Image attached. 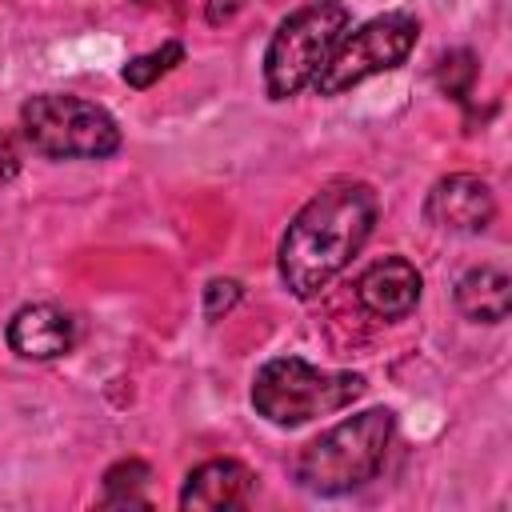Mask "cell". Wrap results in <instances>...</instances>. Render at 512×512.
<instances>
[{"label": "cell", "instance_id": "6da1fadb", "mask_svg": "<svg viewBox=\"0 0 512 512\" xmlns=\"http://www.w3.org/2000/svg\"><path fill=\"white\" fill-rule=\"evenodd\" d=\"M376 224V192L360 180L324 184L288 224L280 240V280L292 296L308 300L328 288L332 276L348 268V260L364 248Z\"/></svg>", "mask_w": 512, "mask_h": 512}, {"label": "cell", "instance_id": "8fae6325", "mask_svg": "<svg viewBox=\"0 0 512 512\" xmlns=\"http://www.w3.org/2000/svg\"><path fill=\"white\" fill-rule=\"evenodd\" d=\"M456 308L476 324H500L512 312V280L500 268H472L456 280Z\"/></svg>", "mask_w": 512, "mask_h": 512}, {"label": "cell", "instance_id": "9c48e42d", "mask_svg": "<svg viewBox=\"0 0 512 512\" xmlns=\"http://www.w3.org/2000/svg\"><path fill=\"white\" fill-rule=\"evenodd\" d=\"M356 300L376 320H404L420 300V272L404 256H384L360 272Z\"/></svg>", "mask_w": 512, "mask_h": 512}, {"label": "cell", "instance_id": "4fadbf2b", "mask_svg": "<svg viewBox=\"0 0 512 512\" xmlns=\"http://www.w3.org/2000/svg\"><path fill=\"white\" fill-rule=\"evenodd\" d=\"M148 464H140V460H120L116 468H108V476H104V500L108 504H144V496H140V488L148 484Z\"/></svg>", "mask_w": 512, "mask_h": 512}, {"label": "cell", "instance_id": "7a4b0ae2", "mask_svg": "<svg viewBox=\"0 0 512 512\" xmlns=\"http://www.w3.org/2000/svg\"><path fill=\"white\" fill-rule=\"evenodd\" d=\"M392 428H396L392 408H368V412L340 420L336 428H328L312 444H304V452L296 456V468H292L296 484L316 496H340V492L368 484L384 464Z\"/></svg>", "mask_w": 512, "mask_h": 512}, {"label": "cell", "instance_id": "7c38bea8", "mask_svg": "<svg viewBox=\"0 0 512 512\" xmlns=\"http://www.w3.org/2000/svg\"><path fill=\"white\" fill-rule=\"evenodd\" d=\"M184 60V44L180 40H164L160 48H152V52H144V56H132L128 64H124V84H132V88H152L164 72H172L176 64Z\"/></svg>", "mask_w": 512, "mask_h": 512}, {"label": "cell", "instance_id": "8992f818", "mask_svg": "<svg viewBox=\"0 0 512 512\" xmlns=\"http://www.w3.org/2000/svg\"><path fill=\"white\" fill-rule=\"evenodd\" d=\"M416 36H420V24L412 12H384L368 24H360L352 36H340L328 64L312 80V88L320 96H340V92L364 84L368 76L392 72L408 60V52L416 48Z\"/></svg>", "mask_w": 512, "mask_h": 512}, {"label": "cell", "instance_id": "277c9868", "mask_svg": "<svg viewBox=\"0 0 512 512\" xmlns=\"http://www.w3.org/2000/svg\"><path fill=\"white\" fill-rule=\"evenodd\" d=\"M348 8L340 0H312L296 8L268 40L264 52V88L272 100H288L308 88L328 64L332 48L348 32Z\"/></svg>", "mask_w": 512, "mask_h": 512}, {"label": "cell", "instance_id": "ba28073f", "mask_svg": "<svg viewBox=\"0 0 512 512\" xmlns=\"http://www.w3.org/2000/svg\"><path fill=\"white\" fill-rule=\"evenodd\" d=\"M76 320L56 304H24L8 320V348L24 360H56L72 352Z\"/></svg>", "mask_w": 512, "mask_h": 512}, {"label": "cell", "instance_id": "5bb4252c", "mask_svg": "<svg viewBox=\"0 0 512 512\" xmlns=\"http://www.w3.org/2000/svg\"><path fill=\"white\" fill-rule=\"evenodd\" d=\"M472 80H476V56H472L468 48L444 52V56L436 60V84H440V92H448L452 100H468Z\"/></svg>", "mask_w": 512, "mask_h": 512}, {"label": "cell", "instance_id": "30bf717a", "mask_svg": "<svg viewBox=\"0 0 512 512\" xmlns=\"http://www.w3.org/2000/svg\"><path fill=\"white\" fill-rule=\"evenodd\" d=\"M256 476L240 460H204L184 476L180 508L188 512H228L240 508L252 492Z\"/></svg>", "mask_w": 512, "mask_h": 512}, {"label": "cell", "instance_id": "e0dca14e", "mask_svg": "<svg viewBox=\"0 0 512 512\" xmlns=\"http://www.w3.org/2000/svg\"><path fill=\"white\" fill-rule=\"evenodd\" d=\"M140 4H160V0H140ZM164 4H172V0H164Z\"/></svg>", "mask_w": 512, "mask_h": 512}, {"label": "cell", "instance_id": "3957f363", "mask_svg": "<svg viewBox=\"0 0 512 512\" xmlns=\"http://www.w3.org/2000/svg\"><path fill=\"white\" fill-rule=\"evenodd\" d=\"M364 388L360 372H324L300 356H276L252 380V408L276 428H296L348 408L364 396Z\"/></svg>", "mask_w": 512, "mask_h": 512}, {"label": "cell", "instance_id": "2e32d148", "mask_svg": "<svg viewBox=\"0 0 512 512\" xmlns=\"http://www.w3.org/2000/svg\"><path fill=\"white\" fill-rule=\"evenodd\" d=\"M240 4L244 0H208V24H224V20H232L236 12H240Z\"/></svg>", "mask_w": 512, "mask_h": 512}, {"label": "cell", "instance_id": "5b68a950", "mask_svg": "<svg viewBox=\"0 0 512 512\" xmlns=\"http://www.w3.org/2000/svg\"><path fill=\"white\" fill-rule=\"evenodd\" d=\"M20 128L24 140L52 160H104L120 148L116 120L100 104L68 92H40L24 100Z\"/></svg>", "mask_w": 512, "mask_h": 512}, {"label": "cell", "instance_id": "52a82bcc", "mask_svg": "<svg viewBox=\"0 0 512 512\" xmlns=\"http://www.w3.org/2000/svg\"><path fill=\"white\" fill-rule=\"evenodd\" d=\"M424 216L444 232H480L496 216V196L480 176L452 172L432 184L424 200Z\"/></svg>", "mask_w": 512, "mask_h": 512}, {"label": "cell", "instance_id": "9a60e30c", "mask_svg": "<svg viewBox=\"0 0 512 512\" xmlns=\"http://www.w3.org/2000/svg\"><path fill=\"white\" fill-rule=\"evenodd\" d=\"M236 300H240V280H212L204 288V316L208 320H220Z\"/></svg>", "mask_w": 512, "mask_h": 512}]
</instances>
